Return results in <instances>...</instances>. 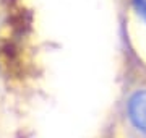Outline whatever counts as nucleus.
I'll use <instances>...</instances> for the list:
<instances>
[{"label": "nucleus", "instance_id": "2", "mask_svg": "<svg viewBox=\"0 0 146 138\" xmlns=\"http://www.w3.org/2000/svg\"><path fill=\"white\" fill-rule=\"evenodd\" d=\"M136 3V8L140 10V13L146 18V0H135Z\"/></svg>", "mask_w": 146, "mask_h": 138}, {"label": "nucleus", "instance_id": "1", "mask_svg": "<svg viewBox=\"0 0 146 138\" xmlns=\"http://www.w3.org/2000/svg\"><path fill=\"white\" fill-rule=\"evenodd\" d=\"M128 115L138 130L146 133V91H138L128 101Z\"/></svg>", "mask_w": 146, "mask_h": 138}]
</instances>
